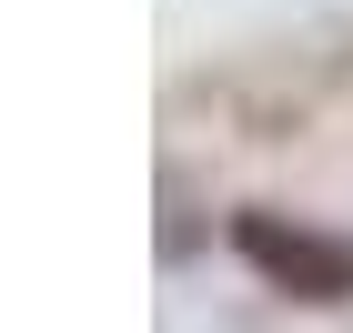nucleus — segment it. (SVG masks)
Returning <instances> with one entry per match:
<instances>
[{"label":"nucleus","mask_w":353,"mask_h":333,"mask_svg":"<svg viewBox=\"0 0 353 333\" xmlns=\"http://www.w3.org/2000/svg\"><path fill=\"white\" fill-rule=\"evenodd\" d=\"M232 252L293 303H353V232H323L293 212H232Z\"/></svg>","instance_id":"nucleus-1"}]
</instances>
